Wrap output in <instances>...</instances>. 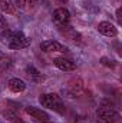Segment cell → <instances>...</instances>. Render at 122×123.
I'll return each instance as SVG.
<instances>
[{
    "mask_svg": "<svg viewBox=\"0 0 122 123\" xmlns=\"http://www.w3.org/2000/svg\"><path fill=\"white\" fill-rule=\"evenodd\" d=\"M39 103L43 107H47L50 110H55L58 113H65V105L62 102L61 96L56 93H45L39 96Z\"/></svg>",
    "mask_w": 122,
    "mask_h": 123,
    "instance_id": "6da1fadb",
    "label": "cell"
},
{
    "mask_svg": "<svg viewBox=\"0 0 122 123\" xmlns=\"http://www.w3.org/2000/svg\"><path fill=\"white\" fill-rule=\"evenodd\" d=\"M30 44V39L20 30H13L12 33V37L7 43V46L13 50H19V49H25Z\"/></svg>",
    "mask_w": 122,
    "mask_h": 123,
    "instance_id": "7a4b0ae2",
    "label": "cell"
},
{
    "mask_svg": "<svg viewBox=\"0 0 122 123\" xmlns=\"http://www.w3.org/2000/svg\"><path fill=\"white\" fill-rule=\"evenodd\" d=\"M96 115H98V117H99L101 120H103L105 123H121L122 122L121 115H119L116 110H114L112 107H105V106H102V107H99V109L96 110Z\"/></svg>",
    "mask_w": 122,
    "mask_h": 123,
    "instance_id": "3957f363",
    "label": "cell"
},
{
    "mask_svg": "<svg viewBox=\"0 0 122 123\" xmlns=\"http://www.w3.org/2000/svg\"><path fill=\"white\" fill-rule=\"evenodd\" d=\"M40 49L43 52H47V53H53V52H59V53H68L69 49L62 44L59 42H55V40H45L40 43Z\"/></svg>",
    "mask_w": 122,
    "mask_h": 123,
    "instance_id": "277c9868",
    "label": "cell"
},
{
    "mask_svg": "<svg viewBox=\"0 0 122 123\" xmlns=\"http://www.w3.org/2000/svg\"><path fill=\"white\" fill-rule=\"evenodd\" d=\"M69 20H70V13L68 9L65 7H59L53 12V22L58 25V26H63V25H69Z\"/></svg>",
    "mask_w": 122,
    "mask_h": 123,
    "instance_id": "5b68a950",
    "label": "cell"
},
{
    "mask_svg": "<svg viewBox=\"0 0 122 123\" xmlns=\"http://www.w3.org/2000/svg\"><path fill=\"white\" fill-rule=\"evenodd\" d=\"M25 110H26V113H27L29 116H32L33 119H36L37 122H49V120H50V116H49L45 110H42V109H39V107L29 106V107H26Z\"/></svg>",
    "mask_w": 122,
    "mask_h": 123,
    "instance_id": "8992f818",
    "label": "cell"
},
{
    "mask_svg": "<svg viewBox=\"0 0 122 123\" xmlns=\"http://www.w3.org/2000/svg\"><path fill=\"white\" fill-rule=\"evenodd\" d=\"M58 27H59V30H61L62 34L66 36L68 39H70L72 42H75V43H81V42H82V36H81V33H78L72 26H69V25H63V26H58Z\"/></svg>",
    "mask_w": 122,
    "mask_h": 123,
    "instance_id": "52a82bcc",
    "label": "cell"
},
{
    "mask_svg": "<svg viewBox=\"0 0 122 123\" xmlns=\"http://www.w3.org/2000/svg\"><path fill=\"white\" fill-rule=\"evenodd\" d=\"M98 31L106 37H115L118 34V29L111 22H101L98 25Z\"/></svg>",
    "mask_w": 122,
    "mask_h": 123,
    "instance_id": "ba28073f",
    "label": "cell"
},
{
    "mask_svg": "<svg viewBox=\"0 0 122 123\" xmlns=\"http://www.w3.org/2000/svg\"><path fill=\"white\" fill-rule=\"evenodd\" d=\"M55 66L62 70V72H72V70H75L76 69V64H75V62H72L70 59H66V57H56L55 60Z\"/></svg>",
    "mask_w": 122,
    "mask_h": 123,
    "instance_id": "9c48e42d",
    "label": "cell"
},
{
    "mask_svg": "<svg viewBox=\"0 0 122 123\" xmlns=\"http://www.w3.org/2000/svg\"><path fill=\"white\" fill-rule=\"evenodd\" d=\"M9 89L13 93H22L26 89V83L19 77H13L9 80Z\"/></svg>",
    "mask_w": 122,
    "mask_h": 123,
    "instance_id": "30bf717a",
    "label": "cell"
},
{
    "mask_svg": "<svg viewBox=\"0 0 122 123\" xmlns=\"http://www.w3.org/2000/svg\"><path fill=\"white\" fill-rule=\"evenodd\" d=\"M0 10L3 13H7V14H14L16 13V7H14L12 0H0Z\"/></svg>",
    "mask_w": 122,
    "mask_h": 123,
    "instance_id": "8fae6325",
    "label": "cell"
},
{
    "mask_svg": "<svg viewBox=\"0 0 122 123\" xmlns=\"http://www.w3.org/2000/svg\"><path fill=\"white\" fill-rule=\"evenodd\" d=\"M26 73H27V76L30 77L32 80H34V82H42V80H43L42 73H40L34 66H27V67H26Z\"/></svg>",
    "mask_w": 122,
    "mask_h": 123,
    "instance_id": "7c38bea8",
    "label": "cell"
},
{
    "mask_svg": "<svg viewBox=\"0 0 122 123\" xmlns=\"http://www.w3.org/2000/svg\"><path fill=\"white\" fill-rule=\"evenodd\" d=\"M82 87H83V82L81 79H73V80L69 82V89L72 90V94H75L79 90H82Z\"/></svg>",
    "mask_w": 122,
    "mask_h": 123,
    "instance_id": "4fadbf2b",
    "label": "cell"
},
{
    "mask_svg": "<svg viewBox=\"0 0 122 123\" xmlns=\"http://www.w3.org/2000/svg\"><path fill=\"white\" fill-rule=\"evenodd\" d=\"M3 116L12 123H23L20 120V117H19L14 112H12V110H4V112H3Z\"/></svg>",
    "mask_w": 122,
    "mask_h": 123,
    "instance_id": "5bb4252c",
    "label": "cell"
},
{
    "mask_svg": "<svg viewBox=\"0 0 122 123\" xmlns=\"http://www.w3.org/2000/svg\"><path fill=\"white\" fill-rule=\"evenodd\" d=\"M99 62H101V64H103V66H106V67H109V69H114V67L116 66V62L112 60V59H108V57H101Z\"/></svg>",
    "mask_w": 122,
    "mask_h": 123,
    "instance_id": "9a60e30c",
    "label": "cell"
},
{
    "mask_svg": "<svg viewBox=\"0 0 122 123\" xmlns=\"http://www.w3.org/2000/svg\"><path fill=\"white\" fill-rule=\"evenodd\" d=\"M12 33H13V30H10V29H4V30H3V33L0 34L1 42L7 44V43H9V40H10V37H12Z\"/></svg>",
    "mask_w": 122,
    "mask_h": 123,
    "instance_id": "2e32d148",
    "label": "cell"
},
{
    "mask_svg": "<svg viewBox=\"0 0 122 123\" xmlns=\"http://www.w3.org/2000/svg\"><path fill=\"white\" fill-rule=\"evenodd\" d=\"M0 27H3V29H7V20H6V17L0 13Z\"/></svg>",
    "mask_w": 122,
    "mask_h": 123,
    "instance_id": "e0dca14e",
    "label": "cell"
},
{
    "mask_svg": "<svg viewBox=\"0 0 122 123\" xmlns=\"http://www.w3.org/2000/svg\"><path fill=\"white\" fill-rule=\"evenodd\" d=\"M16 1H17V6L22 7V9H25L26 4H27V0H16Z\"/></svg>",
    "mask_w": 122,
    "mask_h": 123,
    "instance_id": "ac0fdd59",
    "label": "cell"
},
{
    "mask_svg": "<svg viewBox=\"0 0 122 123\" xmlns=\"http://www.w3.org/2000/svg\"><path fill=\"white\" fill-rule=\"evenodd\" d=\"M121 12H122V9L119 7V9L116 10V19H118V23H119V25L122 23V19H121Z\"/></svg>",
    "mask_w": 122,
    "mask_h": 123,
    "instance_id": "d6986e66",
    "label": "cell"
},
{
    "mask_svg": "<svg viewBox=\"0 0 122 123\" xmlns=\"http://www.w3.org/2000/svg\"><path fill=\"white\" fill-rule=\"evenodd\" d=\"M27 3H29L32 7H33V6H36V4L39 3V0H27Z\"/></svg>",
    "mask_w": 122,
    "mask_h": 123,
    "instance_id": "ffe728a7",
    "label": "cell"
},
{
    "mask_svg": "<svg viewBox=\"0 0 122 123\" xmlns=\"http://www.w3.org/2000/svg\"><path fill=\"white\" fill-rule=\"evenodd\" d=\"M3 59H4V55H3V53H0V60H3Z\"/></svg>",
    "mask_w": 122,
    "mask_h": 123,
    "instance_id": "44dd1931",
    "label": "cell"
},
{
    "mask_svg": "<svg viewBox=\"0 0 122 123\" xmlns=\"http://www.w3.org/2000/svg\"><path fill=\"white\" fill-rule=\"evenodd\" d=\"M58 1H59V3H66L68 0H58Z\"/></svg>",
    "mask_w": 122,
    "mask_h": 123,
    "instance_id": "7402d4cb",
    "label": "cell"
},
{
    "mask_svg": "<svg viewBox=\"0 0 122 123\" xmlns=\"http://www.w3.org/2000/svg\"><path fill=\"white\" fill-rule=\"evenodd\" d=\"M40 123H50V120H49V122H40Z\"/></svg>",
    "mask_w": 122,
    "mask_h": 123,
    "instance_id": "603a6c76",
    "label": "cell"
}]
</instances>
